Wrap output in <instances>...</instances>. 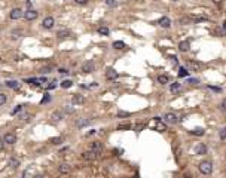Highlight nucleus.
Returning a JSON list of instances; mask_svg holds the SVG:
<instances>
[{
    "label": "nucleus",
    "mask_w": 226,
    "mask_h": 178,
    "mask_svg": "<svg viewBox=\"0 0 226 178\" xmlns=\"http://www.w3.org/2000/svg\"><path fill=\"white\" fill-rule=\"evenodd\" d=\"M34 178H43V175H36Z\"/></svg>",
    "instance_id": "obj_53"
},
{
    "label": "nucleus",
    "mask_w": 226,
    "mask_h": 178,
    "mask_svg": "<svg viewBox=\"0 0 226 178\" xmlns=\"http://www.w3.org/2000/svg\"><path fill=\"white\" fill-rule=\"evenodd\" d=\"M55 86H57V82H52V83H51V85L48 86V89H54Z\"/></svg>",
    "instance_id": "obj_48"
},
{
    "label": "nucleus",
    "mask_w": 226,
    "mask_h": 178,
    "mask_svg": "<svg viewBox=\"0 0 226 178\" xmlns=\"http://www.w3.org/2000/svg\"><path fill=\"white\" fill-rule=\"evenodd\" d=\"M82 71H83V73H92V71H94V62H92V61H86V62L82 65Z\"/></svg>",
    "instance_id": "obj_5"
},
{
    "label": "nucleus",
    "mask_w": 226,
    "mask_h": 178,
    "mask_svg": "<svg viewBox=\"0 0 226 178\" xmlns=\"http://www.w3.org/2000/svg\"><path fill=\"white\" fill-rule=\"evenodd\" d=\"M91 123V120L89 119H79L77 122H76V126L77 128H83V126H86V125H89Z\"/></svg>",
    "instance_id": "obj_21"
},
{
    "label": "nucleus",
    "mask_w": 226,
    "mask_h": 178,
    "mask_svg": "<svg viewBox=\"0 0 226 178\" xmlns=\"http://www.w3.org/2000/svg\"><path fill=\"white\" fill-rule=\"evenodd\" d=\"M83 101H85L83 95H79V94L73 95V98H72V102H73V104H82Z\"/></svg>",
    "instance_id": "obj_19"
},
{
    "label": "nucleus",
    "mask_w": 226,
    "mask_h": 178,
    "mask_svg": "<svg viewBox=\"0 0 226 178\" xmlns=\"http://www.w3.org/2000/svg\"><path fill=\"white\" fill-rule=\"evenodd\" d=\"M37 16H39V12L34 11V9H28V11L24 12V18H26L27 21H33V19H36Z\"/></svg>",
    "instance_id": "obj_2"
},
{
    "label": "nucleus",
    "mask_w": 226,
    "mask_h": 178,
    "mask_svg": "<svg viewBox=\"0 0 226 178\" xmlns=\"http://www.w3.org/2000/svg\"><path fill=\"white\" fill-rule=\"evenodd\" d=\"M70 169H72V168H70V165H69V163H61V165L58 166V171H60L61 174H69V172H70Z\"/></svg>",
    "instance_id": "obj_17"
},
{
    "label": "nucleus",
    "mask_w": 226,
    "mask_h": 178,
    "mask_svg": "<svg viewBox=\"0 0 226 178\" xmlns=\"http://www.w3.org/2000/svg\"><path fill=\"white\" fill-rule=\"evenodd\" d=\"M72 85H73L72 80H63V82H61V88H65V89H67V88H70Z\"/></svg>",
    "instance_id": "obj_31"
},
{
    "label": "nucleus",
    "mask_w": 226,
    "mask_h": 178,
    "mask_svg": "<svg viewBox=\"0 0 226 178\" xmlns=\"http://www.w3.org/2000/svg\"><path fill=\"white\" fill-rule=\"evenodd\" d=\"M9 165H11L12 168H18V166H19V160H18L16 158H12V159L9 160Z\"/></svg>",
    "instance_id": "obj_29"
},
{
    "label": "nucleus",
    "mask_w": 226,
    "mask_h": 178,
    "mask_svg": "<svg viewBox=\"0 0 226 178\" xmlns=\"http://www.w3.org/2000/svg\"><path fill=\"white\" fill-rule=\"evenodd\" d=\"M189 48H190V43L186 42V40H183V42H180V43H178V49L182 51V52H188Z\"/></svg>",
    "instance_id": "obj_16"
},
{
    "label": "nucleus",
    "mask_w": 226,
    "mask_h": 178,
    "mask_svg": "<svg viewBox=\"0 0 226 178\" xmlns=\"http://www.w3.org/2000/svg\"><path fill=\"white\" fill-rule=\"evenodd\" d=\"M164 120H165L167 123H170V125H176V123L178 122V117H177L174 113H167V114L164 116Z\"/></svg>",
    "instance_id": "obj_4"
},
{
    "label": "nucleus",
    "mask_w": 226,
    "mask_h": 178,
    "mask_svg": "<svg viewBox=\"0 0 226 178\" xmlns=\"http://www.w3.org/2000/svg\"><path fill=\"white\" fill-rule=\"evenodd\" d=\"M22 107H24V105H16V107H15V108H14V110L11 111V114L14 116V114H16V113H19V111L22 110Z\"/></svg>",
    "instance_id": "obj_34"
},
{
    "label": "nucleus",
    "mask_w": 226,
    "mask_h": 178,
    "mask_svg": "<svg viewBox=\"0 0 226 178\" xmlns=\"http://www.w3.org/2000/svg\"><path fill=\"white\" fill-rule=\"evenodd\" d=\"M129 128H131V123L125 122V123H121V125L118 126V131H128Z\"/></svg>",
    "instance_id": "obj_25"
},
{
    "label": "nucleus",
    "mask_w": 226,
    "mask_h": 178,
    "mask_svg": "<svg viewBox=\"0 0 226 178\" xmlns=\"http://www.w3.org/2000/svg\"><path fill=\"white\" fill-rule=\"evenodd\" d=\"M199 172L201 174H204V175H210L213 172V163L208 162V160H204V162H201L199 166H198Z\"/></svg>",
    "instance_id": "obj_1"
},
{
    "label": "nucleus",
    "mask_w": 226,
    "mask_h": 178,
    "mask_svg": "<svg viewBox=\"0 0 226 178\" xmlns=\"http://www.w3.org/2000/svg\"><path fill=\"white\" fill-rule=\"evenodd\" d=\"M144 126H146L144 123H140V125H135V128H134V129H135V131H137V132H139V131H141V129H143Z\"/></svg>",
    "instance_id": "obj_38"
},
{
    "label": "nucleus",
    "mask_w": 226,
    "mask_h": 178,
    "mask_svg": "<svg viewBox=\"0 0 226 178\" xmlns=\"http://www.w3.org/2000/svg\"><path fill=\"white\" fill-rule=\"evenodd\" d=\"M128 116H129L128 111H119L118 113V117H128Z\"/></svg>",
    "instance_id": "obj_37"
},
{
    "label": "nucleus",
    "mask_w": 226,
    "mask_h": 178,
    "mask_svg": "<svg viewBox=\"0 0 226 178\" xmlns=\"http://www.w3.org/2000/svg\"><path fill=\"white\" fill-rule=\"evenodd\" d=\"M54 24H55V19H54L52 16H46V18L43 19V22H42L43 28H46V30L52 28V27H54Z\"/></svg>",
    "instance_id": "obj_3"
},
{
    "label": "nucleus",
    "mask_w": 226,
    "mask_h": 178,
    "mask_svg": "<svg viewBox=\"0 0 226 178\" xmlns=\"http://www.w3.org/2000/svg\"><path fill=\"white\" fill-rule=\"evenodd\" d=\"M51 119H52L54 122H60V120L64 119V113H63L61 110H57V111H54V113L51 114Z\"/></svg>",
    "instance_id": "obj_10"
},
{
    "label": "nucleus",
    "mask_w": 226,
    "mask_h": 178,
    "mask_svg": "<svg viewBox=\"0 0 226 178\" xmlns=\"http://www.w3.org/2000/svg\"><path fill=\"white\" fill-rule=\"evenodd\" d=\"M48 101H51V95L46 94V95H45V98L42 100V104H43V102H48Z\"/></svg>",
    "instance_id": "obj_41"
},
{
    "label": "nucleus",
    "mask_w": 226,
    "mask_h": 178,
    "mask_svg": "<svg viewBox=\"0 0 226 178\" xmlns=\"http://www.w3.org/2000/svg\"><path fill=\"white\" fill-rule=\"evenodd\" d=\"M171 62H173V64H177V62H178V61H177V57H171Z\"/></svg>",
    "instance_id": "obj_49"
},
{
    "label": "nucleus",
    "mask_w": 226,
    "mask_h": 178,
    "mask_svg": "<svg viewBox=\"0 0 226 178\" xmlns=\"http://www.w3.org/2000/svg\"><path fill=\"white\" fill-rule=\"evenodd\" d=\"M0 92H2V85H0Z\"/></svg>",
    "instance_id": "obj_54"
},
{
    "label": "nucleus",
    "mask_w": 226,
    "mask_h": 178,
    "mask_svg": "<svg viewBox=\"0 0 226 178\" xmlns=\"http://www.w3.org/2000/svg\"><path fill=\"white\" fill-rule=\"evenodd\" d=\"M106 5L110 6V8H115L118 3H116V0H106Z\"/></svg>",
    "instance_id": "obj_35"
},
{
    "label": "nucleus",
    "mask_w": 226,
    "mask_h": 178,
    "mask_svg": "<svg viewBox=\"0 0 226 178\" xmlns=\"http://www.w3.org/2000/svg\"><path fill=\"white\" fill-rule=\"evenodd\" d=\"M97 153H94L92 150H89V151H85V153H82V159H85V160H94L95 158H97Z\"/></svg>",
    "instance_id": "obj_7"
},
{
    "label": "nucleus",
    "mask_w": 226,
    "mask_h": 178,
    "mask_svg": "<svg viewBox=\"0 0 226 178\" xmlns=\"http://www.w3.org/2000/svg\"><path fill=\"white\" fill-rule=\"evenodd\" d=\"M106 77H107L109 80H115V79L118 77L116 70H115V69H112V67H109V69L106 70Z\"/></svg>",
    "instance_id": "obj_8"
},
{
    "label": "nucleus",
    "mask_w": 226,
    "mask_h": 178,
    "mask_svg": "<svg viewBox=\"0 0 226 178\" xmlns=\"http://www.w3.org/2000/svg\"><path fill=\"white\" fill-rule=\"evenodd\" d=\"M51 143H52L54 146H58V144H61V143H63V138H61V137H57V138H52V140H51Z\"/></svg>",
    "instance_id": "obj_33"
},
{
    "label": "nucleus",
    "mask_w": 226,
    "mask_h": 178,
    "mask_svg": "<svg viewBox=\"0 0 226 178\" xmlns=\"http://www.w3.org/2000/svg\"><path fill=\"white\" fill-rule=\"evenodd\" d=\"M190 134H192V135H198V137H202V135H204V134H205V131L202 129V128H196V129H192V131H190Z\"/></svg>",
    "instance_id": "obj_22"
},
{
    "label": "nucleus",
    "mask_w": 226,
    "mask_h": 178,
    "mask_svg": "<svg viewBox=\"0 0 226 178\" xmlns=\"http://www.w3.org/2000/svg\"><path fill=\"white\" fill-rule=\"evenodd\" d=\"M178 89H180V83H178V82L171 83V86H170V91H171V92H177Z\"/></svg>",
    "instance_id": "obj_26"
},
{
    "label": "nucleus",
    "mask_w": 226,
    "mask_h": 178,
    "mask_svg": "<svg viewBox=\"0 0 226 178\" xmlns=\"http://www.w3.org/2000/svg\"><path fill=\"white\" fill-rule=\"evenodd\" d=\"M210 89H211V91H214V92H220L222 91V89H219V88H214V86H208Z\"/></svg>",
    "instance_id": "obj_45"
},
{
    "label": "nucleus",
    "mask_w": 226,
    "mask_h": 178,
    "mask_svg": "<svg viewBox=\"0 0 226 178\" xmlns=\"http://www.w3.org/2000/svg\"><path fill=\"white\" fill-rule=\"evenodd\" d=\"M155 122H156V125H155V129L156 131H159V132H165L167 131V125L162 123V122H159V117H155Z\"/></svg>",
    "instance_id": "obj_13"
},
{
    "label": "nucleus",
    "mask_w": 226,
    "mask_h": 178,
    "mask_svg": "<svg viewBox=\"0 0 226 178\" xmlns=\"http://www.w3.org/2000/svg\"><path fill=\"white\" fill-rule=\"evenodd\" d=\"M22 15H24V13H22V11H21L19 8H15V9L11 11V18H12V19H19Z\"/></svg>",
    "instance_id": "obj_14"
},
{
    "label": "nucleus",
    "mask_w": 226,
    "mask_h": 178,
    "mask_svg": "<svg viewBox=\"0 0 226 178\" xmlns=\"http://www.w3.org/2000/svg\"><path fill=\"white\" fill-rule=\"evenodd\" d=\"M64 110H65V113H73V111H75V108H72L70 105H65Z\"/></svg>",
    "instance_id": "obj_40"
},
{
    "label": "nucleus",
    "mask_w": 226,
    "mask_h": 178,
    "mask_svg": "<svg viewBox=\"0 0 226 178\" xmlns=\"http://www.w3.org/2000/svg\"><path fill=\"white\" fill-rule=\"evenodd\" d=\"M46 82H48L46 77H39V85H40V83H46Z\"/></svg>",
    "instance_id": "obj_44"
},
{
    "label": "nucleus",
    "mask_w": 226,
    "mask_h": 178,
    "mask_svg": "<svg viewBox=\"0 0 226 178\" xmlns=\"http://www.w3.org/2000/svg\"><path fill=\"white\" fill-rule=\"evenodd\" d=\"M3 141L6 144H15L16 143V135L15 134H6V135L3 137Z\"/></svg>",
    "instance_id": "obj_11"
},
{
    "label": "nucleus",
    "mask_w": 226,
    "mask_h": 178,
    "mask_svg": "<svg viewBox=\"0 0 226 178\" xmlns=\"http://www.w3.org/2000/svg\"><path fill=\"white\" fill-rule=\"evenodd\" d=\"M91 150H92L94 153H97V154H100V153L103 151V144H101L100 141H94V143L91 144Z\"/></svg>",
    "instance_id": "obj_12"
},
{
    "label": "nucleus",
    "mask_w": 226,
    "mask_h": 178,
    "mask_svg": "<svg viewBox=\"0 0 226 178\" xmlns=\"http://www.w3.org/2000/svg\"><path fill=\"white\" fill-rule=\"evenodd\" d=\"M213 2H214L216 5H219V3H222V2H223V0H213Z\"/></svg>",
    "instance_id": "obj_52"
},
{
    "label": "nucleus",
    "mask_w": 226,
    "mask_h": 178,
    "mask_svg": "<svg viewBox=\"0 0 226 178\" xmlns=\"http://www.w3.org/2000/svg\"><path fill=\"white\" fill-rule=\"evenodd\" d=\"M75 2H76L77 5H86V3H88V0H75Z\"/></svg>",
    "instance_id": "obj_43"
},
{
    "label": "nucleus",
    "mask_w": 226,
    "mask_h": 178,
    "mask_svg": "<svg viewBox=\"0 0 226 178\" xmlns=\"http://www.w3.org/2000/svg\"><path fill=\"white\" fill-rule=\"evenodd\" d=\"M195 153L196 154H199V156H202V154H205L207 153V147L202 144V143H198L196 146H195Z\"/></svg>",
    "instance_id": "obj_9"
},
{
    "label": "nucleus",
    "mask_w": 226,
    "mask_h": 178,
    "mask_svg": "<svg viewBox=\"0 0 226 178\" xmlns=\"http://www.w3.org/2000/svg\"><path fill=\"white\" fill-rule=\"evenodd\" d=\"M58 71H60V74H67V73H69V71H67L65 69H60Z\"/></svg>",
    "instance_id": "obj_47"
},
{
    "label": "nucleus",
    "mask_w": 226,
    "mask_h": 178,
    "mask_svg": "<svg viewBox=\"0 0 226 178\" xmlns=\"http://www.w3.org/2000/svg\"><path fill=\"white\" fill-rule=\"evenodd\" d=\"M222 108H223V110H226V98H225V100H223V102H222Z\"/></svg>",
    "instance_id": "obj_50"
},
{
    "label": "nucleus",
    "mask_w": 226,
    "mask_h": 178,
    "mask_svg": "<svg viewBox=\"0 0 226 178\" xmlns=\"http://www.w3.org/2000/svg\"><path fill=\"white\" fill-rule=\"evenodd\" d=\"M109 33H110V30L107 27H100L98 28V34H101V36H109Z\"/></svg>",
    "instance_id": "obj_27"
},
{
    "label": "nucleus",
    "mask_w": 226,
    "mask_h": 178,
    "mask_svg": "<svg viewBox=\"0 0 226 178\" xmlns=\"http://www.w3.org/2000/svg\"><path fill=\"white\" fill-rule=\"evenodd\" d=\"M161 27H164V28H168L170 25H171V19L168 18V16H162L161 19H159V22H158Z\"/></svg>",
    "instance_id": "obj_15"
},
{
    "label": "nucleus",
    "mask_w": 226,
    "mask_h": 178,
    "mask_svg": "<svg viewBox=\"0 0 226 178\" xmlns=\"http://www.w3.org/2000/svg\"><path fill=\"white\" fill-rule=\"evenodd\" d=\"M220 138H222V140L226 138V128H223V129L220 131Z\"/></svg>",
    "instance_id": "obj_39"
},
{
    "label": "nucleus",
    "mask_w": 226,
    "mask_h": 178,
    "mask_svg": "<svg viewBox=\"0 0 226 178\" xmlns=\"http://www.w3.org/2000/svg\"><path fill=\"white\" fill-rule=\"evenodd\" d=\"M113 48L118 49V51H121V49H124V48H127V46H125V43H124V42L118 40V42H113Z\"/></svg>",
    "instance_id": "obj_24"
},
{
    "label": "nucleus",
    "mask_w": 226,
    "mask_h": 178,
    "mask_svg": "<svg viewBox=\"0 0 226 178\" xmlns=\"http://www.w3.org/2000/svg\"><path fill=\"white\" fill-rule=\"evenodd\" d=\"M180 24H183V25H186V24H192V18H190V15H188V16H182V18H180Z\"/></svg>",
    "instance_id": "obj_23"
},
{
    "label": "nucleus",
    "mask_w": 226,
    "mask_h": 178,
    "mask_svg": "<svg viewBox=\"0 0 226 178\" xmlns=\"http://www.w3.org/2000/svg\"><path fill=\"white\" fill-rule=\"evenodd\" d=\"M188 82H189L190 85H195V83H198V80H196V79H188Z\"/></svg>",
    "instance_id": "obj_46"
},
{
    "label": "nucleus",
    "mask_w": 226,
    "mask_h": 178,
    "mask_svg": "<svg viewBox=\"0 0 226 178\" xmlns=\"http://www.w3.org/2000/svg\"><path fill=\"white\" fill-rule=\"evenodd\" d=\"M5 144H6L5 141H0V150H3V147H5Z\"/></svg>",
    "instance_id": "obj_51"
},
{
    "label": "nucleus",
    "mask_w": 226,
    "mask_h": 178,
    "mask_svg": "<svg viewBox=\"0 0 226 178\" xmlns=\"http://www.w3.org/2000/svg\"><path fill=\"white\" fill-rule=\"evenodd\" d=\"M52 70V67H45V69H42V73H49Z\"/></svg>",
    "instance_id": "obj_42"
},
{
    "label": "nucleus",
    "mask_w": 226,
    "mask_h": 178,
    "mask_svg": "<svg viewBox=\"0 0 226 178\" xmlns=\"http://www.w3.org/2000/svg\"><path fill=\"white\" fill-rule=\"evenodd\" d=\"M6 101H8V97L3 94V92H0V105H3V104H6Z\"/></svg>",
    "instance_id": "obj_32"
},
{
    "label": "nucleus",
    "mask_w": 226,
    "mask_h": 178,
    "mask_svg": "<svg viewBox=\"0 0 226 178\" xmlns=\"http://www.w3.org/2000/svg\"><path fill=\"white\" fill-rule=\"evenodd\" d=\"M185 178H192V177H185Z\"/></svg>",
    "instance_id": "obj_55"
},
{
    "label": "nucleus",
    "mask_w": 226,
    "mask_h": 178,
    "mask_svg": "<svg viewBox=\"0 0 226 178\" xmlns=\"http://www.w3.org/2000/svg\"><path fill=\"white\" fill-rule=\"evenodd\" d=\"M57 36H58V39H65V37H70L72 36V31L70 30H60L57 33Z\"/></svg>",
    "instance_id": "obj_18"
},
{
    "label": "nucleus",
    "mask_w": 226,
    "mask_h": 178,
    "mask_svg": "<svg viewBox=\"0 0 226 178\" xmlns=\"http://www.w3.org/2000/svg\"><path fill=\"white\" fill-rule=\"evenodd\" d=\"M11 34H12V37H14V39H19V37L22 36V30H12V33H11Z\"/></svg>",
    "instance_id": "obj_28"
},
{
    "label": "nucleus",
    "mask_w": 226,
    "mask_h": 178,
    "mask_svg": "<svg viewBox=\"0 0 226 178\" xmlns=\"http://www.w3.org/2000/svg\"><path fill=\"white\" fill-rule=\"evenodd\" d=\"M189 74V71H188V69H185V67H182V69L178 70V76L180 77H186Z\"/></svg>",
    "instance_id": "obj_30"
},
{
    "label": "nucleus",
    "mask_w": 226,
    "mask_h": 178,
    "mask_svg": "<svg viewBox=\"0 0 226 178\" xmlns=\"http://www.w3.org/2000/svg\"><path fill=\"white\" fill-rule=\"evenodd\" d=\"M188 67H190L193 71H198V64H195V62H188Z\"/></svg>",
    "instance_id": "obj_36"
},
{
    "label": "nucleus",
    "mask_w": 226,
    "mask_h": 178,
    "mask_svg": "<svg viewBox=\"0 0 226 178\" xmlns=\"http://www.w3.org/2000/svg\"><path fill=\"white\" fill-rule=\"evenodd\" d=\"M158 82H159L161 85H167V83H170V77L167 74H159L158 76Z\"/></svg>",
    "instance_id": "obj_20"
},
{
    "label": "nucleus",
    "mask_w": 226,
    "mask_h": 178,
    "mask_svg": "<svg viewBox=\"0 0 226 178\" xmlns=\"http://www.w3.org/2000/svg\"><path fill=\"white\" fill-rule=\"evenodd\" d=\"M173 2H177V0H173Z\"/></svg>",
    "instance_id": "obj_56"
},
{
    "label": "nucleus",
    "mask_w": 226,
    "mask_h": 178,
    "mask_svg": "<svg viewBox=\"0 0 226 178\" xmlns=\"http://www.w3.org/2000/svg\"><path fill=\"white\" fill-rule=\"evenodd\" d=\"M6 88L9 89H14V91H19V88H21V83L18 80H8L6 82Z\"/></svg>",
    "instance_id": "obj_6"
}]
</instances>
